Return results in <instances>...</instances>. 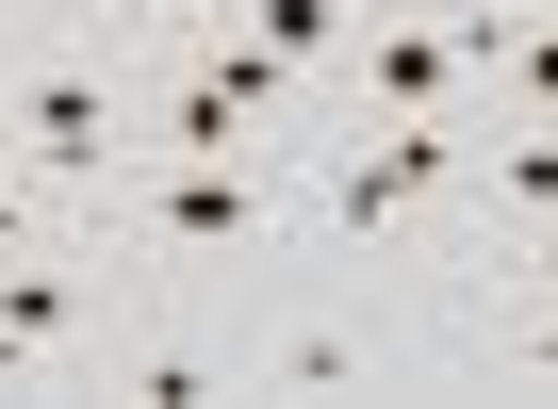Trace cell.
I'll return each instance as SVG.
<instances>
[{"instance_id": "5b68a950", "label": "cell", "mask_w": 558, "mask_h": 409, "mask_svg": "<svg viewBox=\"0 0 558 409\" xmlns=\"http://www.w3.org/2000/svg\"><path fill=\"white\" fill-rule=\"evenodd\" d=\"M83 311H99V295H83L50 246H17V262H0V327H34V344H83Z\"/></svg>"}, {"instance_id": "9c48e42d", "label": "cell", "mask_w": 558, "mask_h": 409, "mask_svg": "<svg viewBox=\"0 0 558 409\" xmlns=\"http://www.w3.org/2000/svg\"><path fill=\"white\" fill-rule=\"evenodd\" d=\"M116 393H148V409H197V393H230V376H214V344H132V360H116Z\"/></svg>"}, {"instance_id": "4fadbf2b", "label": "cell", "mask_w": 558, "mask_h": 409, "mask_svg": "<svg viewBox=\"0 0 558 409\" xmlns=\"http://www.w3.org/2000/svg\"><path fill=\"white\" fill-rule=\"evenodd\" d=\"M525 278H542V295H558V213H542V246H525Z\"/></svg>"}, {"instance_id": "8fae6325", "label": "cell", "mask_w": 558, "mask_h": 409, "mask_svg": "<svg viewBox=\"0 0 558 409\" xmlns=\"http://www.w3.org/2000/svg\"><path fill=\"white\" fill-rule=\"evenodd\" d=\"M17 246H34V181L0 164V262H17Z\"/></svg>"}, {"instance_id": "6da1fadb", "label": "cell", "mask_w": 558, "mask_h": 409, "mask_svg": "<svg viewBox=\"0 0 558 409\" xmlns=\"http://www.w3.org/2000/svg\"><path fill=\"white\" fill-rule=\"evenodd\" d=\"M0 132H17V164H34L50 197H116V164H132V83H116L99 50H50V66H17Z\"/></svg>"}, {"instance_id": "30bf717a", "label": "cell", "mask_w": 558, "mask_h": 409, "mask_svg": "<svg viewBox=\"0 0 558 409\" xmlns=\"http://www.w3.org/2000/svg\"><path fill=\"white\" fill-rule=\"evenodd\" d=\"M66 17H83L99 50H148V34H181V0H66Z\"/></svg>"}, {"instance_id": "5bb4252c", "label": "cell", "mask_w": 558, "mask_h": 409, "mask_svg": "<svg viewBox=\"0 0 558 409\" xmlns=\"http://www.w3.org/2000/svg\"><path fill=\"white\" fill-rule=\"evenodd\" d=\"M0 164H17V132H0Z\"/></svg>"}, {"instance_id": "3957f363", "label": "cell", "mask_w": 558, "mask_h": 409, "mask_svg": "<svg viewBox=\"0 0 558 409\" xmlns=\"http://www.w3.org/2000/svg\"><path fill=\"white\" fill-rule=\"evenodd\" d=\"M460 164H476V148H460V115H378V132H345V164H329V197H313V213H329L345 246H378V230H411Z\"/></svg>"}, {"instance_id": "7c38bea8", "label": "cell", "mask_w": 558, "mask_h": 409, "mask_svg": "<svg viewBox=\"0 0 558 409\" xmlns=\"http://www.w3.org/2000/svg\"><path fill=\"white\" fill-rule=\"evenodd\" d=\"M17 376H34V327H0V393H17Z\"/></svg>"}, {"instance_id": "7a4b0ae2", "label": "cell", "mask_w": 558, "mask_h": 409, "mask_svg": "<svg viewBox=\"0 0 558 409\" xmlns=\"http://www.w3.org/2000/svg\"><path fill=\"white\" fill-rule=\"evenodd\" d=\"M132 246H181V262H230V246H263L279 230V181H263V148L246 164H116V197H99Z\"/></svg>"}, {"instance_id": "277c9868", "label": "cell", "mask_w": 558, "mask_h": 409, "mask_svg": "<svg viewBox=\"0 0 558 409\" xmlns=\"http://www.w3.org/2000/svg\"><path fill=\"white\" fill-rule=\"evenodd\" d=\"M345 66H362V99H378V115H460V83H476V66L444 50V17H395V0L345 34Z\"/></svg>"}, {"instance_id": "ba28073f", "label": "cell", "mask_w": 558, "mask_h": 409, "mask_svg": "<svg viewBox=\"0 0 558 409\" xmlns=\"http://www.w3.org/2000/svg\"><path fill=\"white\" fill-rule=\"evenodd\" d=\"M476 181H493V213H558V132H493Z\"/></svg>"}, {"instance_id": "8992f818", "label": "cell", "mask_w": 558, "mask_h": 409, "mask_svg": "<svg viewBox=\"0 0 558 409\" xmlns=\"http://www.w3.org/2000/svg\"><path fill=\"white\" fill-rule=\"evenodd\" d=\"M230 34H246V50H279V66H345V34H362V17H345V0H246Z\"/></svg>"}, {"instance_id": "52a82bcc", "label": "cell", "mask_w": 558, "mask_h": 409, "mask_svg": "<svg viewBox=\"0 0 558 409\" xmlns=\"http://www.w3.org/2000/svg\"><path fill=\"white\" fill-rule=\"evenodd\" d=\"M246 376H263V393H362V327H279Z\"/></svg>"}]
</instances>
